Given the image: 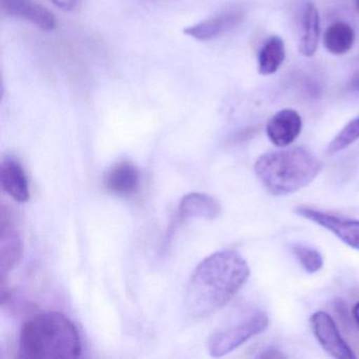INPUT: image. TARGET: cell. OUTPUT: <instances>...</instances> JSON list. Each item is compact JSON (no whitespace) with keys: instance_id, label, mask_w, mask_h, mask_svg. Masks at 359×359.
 <instances>
[{"instance_id":"6da1fadb","label":"cell","mask_w":359,"mask_h":359,"mask_svg":"<svg viewBox=\"0 0 359 359\" xmlns=\"http://www.w3.org/2000/svg\"><path fill=\"white\" fill-rule=\"evenodd\" d=\"M247 260L235 250H222L205 257L193 271L187 287L184 311L201 319L224 308L250 277Z\"/></svg>"},{"instance_id":"7a4b0ae2","label":"cell","mask_w":359,"mask_h":359,"mask_svg":"<svg viewBox=\"0 0 359 359\" xmlns=\"http://www.w3.org/2000/svg\"><path fill=\"white\" fill-rule=\"evenodd\" d=\"M83 351L76 325L62 313L29 319L20 336V356L29 359L76 358Z\"/></svg>"},{"instance_id":"3957f363","label":"cell","mask_w":359,"mask_h":359,"mask_svg":"<svg viewBox=\"0 0 359 359\" xmlns=\"http://www.w3.org/2000/svg\"><path fill=\"white\" fill-rule=\"evenodd\" d=\"M320 161L304 148L281 149L262 155L254 172L274 196H287L308 187L320 173Z\"/></svg>"},{"instance_id":"277c9868","label":"cell","mask_w":359,"mask_h":359,"mask_svg":"<svg viewBox=\"0 0 359 359\" xmlns=\"http://www.w3.org/2000/svg\"><path fill=\"white\" fill-rule=\"evenodd\" d=\"M269 317L264 311H253L238 320L220 327L208 340V351L212 357L226 356L254 336L266 331Z\"/></svg>"},{"instance_id":"5b68a950","label":"cell","mask_w":359,"mask_h":359,"mask_svg":"<svg viewBox=\"0 0 359 359\" xmlns=\"http://www.w3.org/2000/svg\"><path fill=\"white\" fill-rule=\"evenodd\" d=\"M295 213L300 217L306 218L340 239L342 243L355 250H359V220L340 217L327 212L300 205L295 209Z\"/></svg>"},{"instance_id":"8992f818","label":"cell","mask_w":359,"mask_h":359,"mask_svg":"<svg viewBox=\"0 0 359 359\" xmlns=\"http://www.w3.org/2000/svg\"><path fill=\"white\" fill-rule=\"evenodd\" d=\"M310 325L317 341L330 356L337 359L356 358L331 315L323 311L315 312L310 317Z\"/></svg>"},{"instance_id":"52a82bcc","label":"cell","mask_w":359,"mask_h":359,"mask_svg":"<svg viewBox=\"0 0 359 359\" xmlns=\"http://www.w3.org/2000/svg\"><path fill=\"white\" fill-rule=\"evenodd\" d=\"M0 226V274L3 278L22 260L24 243L20 232L12 224V220L6 215L5 209L1 211Z\"/></svg>"},{"instance_id":"ba28073f","label":"cell","mask_w":359,"mask_h":359,"mask_svg":"<svg viewBox=\"0 0 359 359\" xmlns=\"http://www.w3.org/2000/svg\"><path fill=\"white\" fill-rule=\"evenodd\" d=\"M302 119L292 109H283L271 117L266 123V132L270 142L278 148H285L293 144L300 135Z\"/></svg>"},{"instance_id":"9c48e42d","label":"cell","mask_w":359,"mask_h":359,"mask_svg":"<svg viewBox=\"0 0 359 359\" xmlns=\"http://www.w3.org/2000/svg\"><path fill=\"white\" fill-rule=\"evenodd\" d=\"M243 10L232 8L209 20L184 29V34L201 41H212L239 25L243 20Z\"/></svg>"},{"instance_id":"30bf717a","label":"cell","mask_w":359,"mask_h":359,"mask_svg":"<svg viewBox=\"0 0 359 359\" xmlns=\"http://www.w3.org/2000/svg\"><path fill=\"white\" fill-rule=\"evenodd\" d=\"M1 11L12 18H22L39 27L41 30L55 28V16L39 4L31 0H0Z\"/></svg>"},{"instance_id":"8fae6325","label":"cell","mask_w":359,"mask_h":359,"mask_svg":"<svg viewBox=\"0 0 359 359\" xmlns=\"http://www.w3.org/2000/svg\"><path fill=\"white\" fill-rule=\"evenodd\" d=\"M104 184L107 191L116 196H133L140 189V172L130 161H121L104 174Z\"/></svg>"},{"instance_id":"7c38bea8","label":"cell","mask_w":359,"mask_h":359,"mask_svg":"<svg viewBox=\"0 0 359 359\" xmlns=\"http://www.w3.org/2000/svg\"><path fill=\"white\" fill-rule=\"evenodd\" d=\"M0 184L4 191L18 203H27L30 199L28 178L20 163L8 156L0 165Z\"/></svg>"},{"instance_id":"4fadbf2b","label":"cell","mask_w":359,"mask_h":359,"mask_svg":"<svg viewBox=\"0 0 359 359\" xmlns=\"http://www.w3.org/2000/svg\"><path fill=\"white\" fill-rule=\"evenodd\" d=\"M222 213L217 199L205 193H190L180 201L178 219H216Z\"/></svg>"},{"instance_id":"5bb4252c","label":"cell","mask_w":359,"mask_h":359,"mask_svg":"<svg viewBox=\"0 0 359 359\" xmlns=\"http://www.w3.org/2000/svg\"><path fill=\"white\" fill-rule=\"evenodd\" d=\"M355 43V32L346 22H338L331 25L323 35V45L333 55L348 53Z\"/></svg>"},{"instance_id":"9a60e30c","label":"cell","mask_w":359,"mask_h":359,"mask_svg":"<svg viewBox=\"0 0 359 359\" xmlns=\"http://www.w3.org/2000/svg\"><path fill=\"white\" fill-rule=\"evenodd\" d=\"M320 33V20L314 4L306 5L302 24V35L299 43V51L306 57H312L316 53Z\"/></svg>"},{"instance_id":"2e32d148","label":"cell","mask_w":359,"mask_h":359,"mask_svg":"<svg viewBox=\"0 0 359 359\" xmlns=\"http://www.w3.org/2000/svg\"><path fill=\"white\" fill-rule=\"evenodd\" d=\"M285 57V43L278 36H272L262 46L258 52V72L272 75L278 71Z\"/></svg>"},{"instance_id":"e0dca14e","label":"cell","mask_w":359,"mask_h":359,"mask_svg":"<svg viewBox=\"0 0 359 359\" xmlns=\"http://www.w3.org/2000/svg\"><path fill=\"white\" fill-rule=\"evenodd\" d=\"M291 251L306 273L314 274L323 266V257L318 250L302 243H293Z\"/></svg>"},{"instance_id":"ac0fdd59","label":"cell","mask_w":359,"mask_h":359,"mask_svg":"<svg viewBox=\"0 0 359 359\" xmlns=\"http://www.w3.org/2000/svg\"><path fill=\"white\" fill-rule=\"evenodd\" d=\"M359 140V116L346 123L341 131L333 138L327 148L329 155H335L354 144Z\"/></svg>"},{"instance_id":"d6986e66","label":"cell","mask_w":359,"mask_h":359,"mask_svg":"<svg viewBox=\"0 0 359 359\" xmlns=\"http://www.w3.org/2000/svg\"><path fill=\"white\" fill-rule=\"evenodd\" d=\"M51 1L56 7L64 11H72L81 3V0H51Z\"/></svg>"},{"instance_id":"ffe728a7","label":"cell","mask_w":359,"mask_h":359,"mask_svg":"<svg viewBox=\"0 0 359 359\" xmlns=\"http://www.w3.org/2000/svg\"><path fill=\"white\" fill-rule=\"evenodd\" d=\"M256 357L262 359H281L285 358V356L277 348H266V350L262 351V353Z\"/></svg>"},{"instance_id":"44dd1931","label":"cell","mask_w":359,"mask_h":359,"mask_svg":"<svg viewBox=\"0 0 359 359\" xmlns=\"http://www.w3.org/2000/svg\"><path fill=\"white\" fill-rule=\"evenodd\" d=\"M351 87L356 90V91H359V72L351 81Z\"/></svg>"},{"instance_id":"7402d4cb","label":"cell","mask_w":359,"mask_h":359,"mask_svg":"<svg viewBox=\"0 0 359 359\" xmlns=\"http://www.w3.org/2000/svg\"><path fill=\"white\" fill-rule=\"evenodd\" d=\"M353 317H354L356 325H358L359 327V302H357L354 308H353Z\"/></svg>"},{"instance_id":"603a6c76","label":"cell","mask_w":359,"mask_h":359,"mask_svg":"<svg viewBox=\"0 0 359 359\" xmlns=\"http://www.w3.org/2000/svg\"><path fill=\"white\" fill-rule=\"evenodd\" d=\"M355 5H356L357 11L359 12V0H355Z\"/></svg>"}]
</instances>
